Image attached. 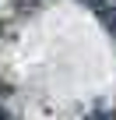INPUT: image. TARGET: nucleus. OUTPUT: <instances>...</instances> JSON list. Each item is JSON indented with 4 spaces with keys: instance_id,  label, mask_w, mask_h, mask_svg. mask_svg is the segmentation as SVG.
<instances>
[{
    "instance_id": "nucleus-1",
    "label": "nucleus",
    "mask_w": 116,
    "mask_h": 120,
    "mask_svg": "<svg viewBox=\"0 0 116 120\" xmlns=\"http://www.w3.org/2000/svg\"><path fill=\"white\" fill-rule=\"evenodd\" d=\"M98 14H102V21H105V28L116 35V7H98Z\"/></svg>"
}]
</instances>
